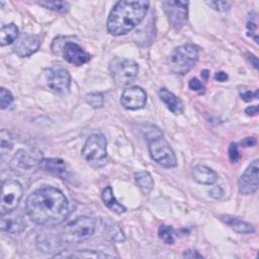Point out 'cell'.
<instances>
[{
	"instance_id": "37",
	"label": "cell",
	"mask_w": 259,
	"mask_h": 259,
	"mask_svg": "<svg viewBox=\"0 0 259 259\" xmlns=\"http://www.w3.org/2000/svg\"><path fill=\"white\" fill-rule=\"evenodd\" d=\"M242 99L245 101H251L254 98H258V91L256 90L255 92H251V91H245L244 93L241 94Z\"/></svg>"
},
{
	"instance_id": "38",
	"label": "cell",
	"mask_w": 259,
	"mask_h": 259,
	"mask_svg": "<svg viewBox=\"0 0 259 259\" xmlns=\"http://www.w3.org/2000/svg\"><path fill=\"white\" fill-rule=\"evenodd\" d=\"M256 143H257V141L253 137H247V138H245L244 140L241 141V144L244 147H253V146L256 145Z\"/></svg>"
},
{
	"instance_id": "16",
	"label": "cell",
	"mask_w": 259,
	"mask_h": 259,
	"mask_svg": "<svg viewBox=\"0 0 259 259\" xmlns=\"http://www.w3.org/2000/svg\"><path fill=\"white\" fill-rule=\"evenodd\" d=\"M0 228L2 231H5L7 233L18 234L25 229V223L19 214H15L10 211L1 217Z\"/></svg>"
},
{
	"instance_id": "27",
	"label": "cell",
	"mask_w": 259,
	"mask_h": 259,
	"mask_svg": "<svg viewBox=\"0 0 259 259\" xmlns=\"http://www.w3.org/2000/svg\"><path fill=\"white\" fill-rule=\"evenodd\" d=\"M158 235H159V238L166 244L171 245L175 241L174 230L171 226H167V225L160 226V228L158 230Z\"/></svg>"
},
{
	"instance_id": "8",
	"label": "cell",
	"mask_w": 259,
	"mask_h": 259,
	"mask_svg": "<svg viewBox=\"0 0 259 259\" xmlns=\"http://www.w3.org/2000/svg\"><path fill=\"white\" fill-rule=\"evenodd\" d=\"M22 186L16 180H5L2 183L0 211L1 215L13 211L22 197Z\"/></svg>"
},
{
	"instance_id": "23",
	"label": "cell",
	"mask_w": 259,
	"mask_h": 259,
	"mask_svg": "<svg viewBox=\"0 0 259 259\" xmlns=\"http://www.w3.org/2000/svg\"><path fill=\"white\" fill-rule=\"evenodd\" d=\"M135 181L144 194H149L154 188V180L148 171H139L135 173Z\"/></svg>"
},
{
	"instance_id": "14",
	"label": "cell",
	"mask_w": 259,
	"mask_h": 259,
	"mask_svg": "<svg viewBox=\"0 0 259 259\" xmlns=\"http://www.w3.org/2000/svg\"><path fill=\"white\" fill-rule=\"evenodd\" d=\"M41 40L35 34H22L19 36L13 47L14 53L21 58H26L34 54L40 47Z\"/></svg>"
},
{
	"instance_id": "22",
	"label": "cell",
	"mask_w": 259,
	"mask_h": 259,
	"mask_svg": "<svg viewBox=\"0 0 259 259\" xmlns=\"http://www.w3.org/2000/svg\"><path fill=\"white\" fill-rule=\"evenodd\" d=\"M101 197H102V200H103L104 204L108 208H110L112 211H114L116 213H122V212H124L126 210V208L121 203H119L116 200V198L113 195V191H112L110 186H107V187H105L103 189Z\"/></svg>"
},
{
	"instance_id": "39",
	"label": "cell",
	"mask_w": 259,
	"mask_h": 259,
	"mask_svg": "<svg viewBox=\"0 0 259 259\" xmlns=\"http://www.w3.org/2000/svg\"><path fill=\"white\" fill-rule=\"evenodd\" d=\"M228 78H229L228 74H226V73L223 72V71L217 72V73L214 74V79H215L217 81H220V82H225V81L228 80Z\"/></svg>"
},
{
	"instance_id": "7",
	"label": "cell",
	"mask_w": 259,
	"mask_h": 259,
	"mask_svg": "<svg viewBox=\"0 0 259 259\" xmlns=\"http://www.w3.org/2000/svg\"><path fill=\"white\" fill-rule=\"evenodd\" d=\"M149 152L151 158L165 168H172L177 165L176 156L172 148L161 135L154 136L149 141Z\"/></svg>"
},
{
	"instance_id": "3",
	"label": "cell",
	"mask_w": 259,
	"mask_h": 259,
	"mask_svg": "<svg viewBox=\"0 0 259 259\" xmlns=\"http://www.w3.org/2000/svg\"><path fill=\"white\" fill-rule=\"evenodd\" d=\"M198 61V49L192 44H184L174 49L168 58L171 72L184 75L189 72Z\"/></svg>"
},
{
	"instance_id": "28",
	"label": "cell",
	"mask_w": 259,
	"mask_h": 259,
	"mask_svg": "<svg viewBox=\"0 0 259 259\" xmlns=\"http://www.w3.org/2000/svg\"><path fill=\"white\" fill-rule=\"evenodd\" d=\"M13 147V140L11 135L6 130H2L0 133V152L2 155L9 152Z\"/></svg>"
},
{
	"instance_id": "41",
	"label": "cell",
	"mask_w": 259,
	"mask_h": 259,
	"mask_svg": "<svg viewBox=\"0 0 259 259\" xmlns=\"http://www.w3.org/2000/svg\"><path fill=\"white\" fill-rule=\"evenodd\" d=\"M245 113H247V115H256L258 113V107L257 106H249L245 109Z\"/></svg>"
},
{
	"instance_id": "6",
	"label": "cell",
	"mask_w": 259,
	"mask_h": 259,
	"mask_svg": "<svg viewBox=\"0 0 259 259\" xmlns=\"http://www.w3.org/2000/svg\"><path fill=\"white\" fill-rule=\"evenodd\" d=\"M109 70L114 82L119 86H125L137 78L139 65L133 60L116 57L110 62Z\"/></svg>"
},
{
	"instance_id": "18",
	"label": "cell",
	"mask_w": 259,
	"mask_h": 259,
	"mask_svg": "<svg viewBox=\"0 0 259 259\" xmlns=\"http://www.w3.org/2000/svg\"><path fill=\"white\" fill-rule=\"evenodd\" d=\"M191 174L194 181L204 185H212L218 181L219 178L217 172L204 165H197L193 167Z\"/></svg>"
},
{
	"instance_id": "9",
	"label": "cell",
	"mask_w": 259,
	"mask_h": 259,
	"mask_svg": "<svg viewBox=\"0 0 259 259\" xmlns=\"http://www.w3.org/2000/svg\"><path fill=\"white\" fill-rule=\"evenodd\" d=\"M41 159V153L38 150L21 149L17 151L16 154L13 156L10 166L12 170L17 173L29 172L37 166L39 167Z\"/></svg>"
},
{
	"instance_id": "10",
	"label": "cell",
	"mask_w": 259,
	"mask_h": 259,
	"mask_svg": "<svg viewBox=\"0 0 259 259\" xmlns=\"http://www.w3.org/2000/svg\"><path fill=\"white\" fill-rule=\"evenodd\" d=\"M162 5L164 7L165 13L169 19L170 24L175 29H180L187 22L188 15V2L187 1H178L170 0L163 1Z\"/></svg>"
},
{
	"instance_id": "17",
	"label": "cell",
	"mask_w": 259,
	"mask_h": 259,
	"mask_svg": "<svg viewBox=\"0 0 259 259\" xmlns=\"http://www.w3.org/2000/svg\"><path fill=\"white\" fill-rule=\"evenodd\" d=\"M158 94H159V97L162 100V102L166 105V107L172 113L178 115L183 112V110H184L183 102L174 93L169 91L167 88L162 87V88H160Z\"/></svg>"
},
{
	"instance_id": "4",
	"label": "cell",
	"mask_w": 259,
	"mask_h": 259,
	"mask_svg": "<svg viewBox=\"0 0 259 259\" xmlns=\"http://www.w3.org/2000/svg\"><path fill=\"white\" fill-rule=\"evenodd\" d=\"M95 231V221L89 217H79L68 223L61 235L63 242L77 244L90 238Z\"/></svg>"
},
{
	"instance_id": "34",
	"label": "cell",
	"mask_w": 259,
	"mask_h": 259,
	"mask_svg": "<svg viewBox=\"0 0 259 259\" xmlns=\"http://www.w3.org/2000/svg\"><path fill=\"white\" fill-rule=\"evenodd\" d=\"M256 27H257V20H256V14L254 13V16L249 17V20L247 22V29H248V35L254 37L253 33H255L256 35ZM257 36V35H256Z\"/></svg>"
},
{
	"instance_id": "33",
	"label": "cell",
	"mask_w": 259,
	"mask_h": 259,
	"mask_svg": "<svg viewBox=\"0 0 259 259\" xmlns=\"http://www.w3.org/2000/svg\"><path fill=\"white\" fill-rule=\"evenodd\" d=\"M189 88L195 92H198L199 94H202L204 92V86L203 84L197 79V78H192L189 81Z\"/></svg>"
},
{
	"instance_id": "21",
	"label": "cell",
	"mask_w": 259,
	"mask_h": 259,
	"mask_svg": "<svg viewBox=\"0 0 259 259\" xmlns=\"http://www.w3.org/2000/svg\"><path fill=\"white\" fill-rule=\"evenodd\" d=\"M19 30L14 23H9L1 26L0 29V45L1 47L7 46L15 41L18 37Z\"/></svg>"
},
{
	"instance_id": "5",
	"label": "cell",
	"mask_w": 259,
	"mask_h": 259,
	"mask_svg": "<svg viewBox=\"0 0 259 259\" xmlns=\"http://www.w3.org/2000/svg\"><path fill=\"white\" fill-rule=\"evenodd\" d=\"M82 156L92 167L99 168L104 166L108 160L104 136L100 134L89 136L83 146Z\"/></svg>"
},
{
	"instance_id": "20",
	"label": "cell",
	"mask_w": 259,
	"mask_h": 259,
	"mask_svg": "<svg viewBox=\"0 0 259 259\" xmlns=\"http://www.w3.org/2000/svg\"><path fill=\"white\" fill-rule=\"evenodd\" d=\"M39 168L46 172L61 176L66 172V165L59 158H42L39 163Z\"/></svg>"
},
{
	"instance_id": "25",
	"label": "cell",
	"mask_w": 259,
	"mask_h": 259,
	"mask_svg": "<svg viewBox=\"0 0 259 259\" xmlns=\"http://www.w3.org/2000/svg\"><path fill=\"white\" fill-rule=\"evenodd\" d=\"M54 257H68V258H102V257H110L107 254H102L99 252L91 251V250H82V251H74L71 254L62 252L60 254L55 255Z\"/></svg>"
},
{
	"instance_id": "32",
	"label": "cell",
	"mask_w": 259,
	"mask_h": 259,
	"mask_svg": "<svg viewBox=\"0 0 259 259\" xmlns=\"http://www.w3.org/2000/svg\"><path fill=\"white\" fill-rule=\"evenodd\" d=\"M229 157H230V160L232 162H238L241 155H240V151H239V148H238V145L235 144V143H232L229 147Z\"/></svg>"
},
{
	"instance_id": "26",
	"label": "cell",
	"mask_w": 259,
	"mask_h": 259,
	"mask_svg": "<svg viewBox=\"0 0 259 259\" xmlns=\"http://www.w3.org/2000/svg\"><path fill=\"white\" fill-rule=\"evenodd\" d=\"M38 4L47 9H51L61 13H65L69 10V4L65 1H40L38 2Z\"/></svg>"
},
{
	"instance_id": "11",
	"label": "cell",
	"mask_w": 259,
	"mask_h": 259,
	"mask_svg": "<svg viewBox=\"0 0 259 259\" xmlns=\"http://www.w3.org/2000/svg\"><path fill=\"white\" fill-rule=\"evenodd\" d=\"M48 85L57 93H67L71 85V76L67 69L62 66H54L49 70Z\"/></svg>"
},
{
	"instance_id": "13",
	"label": "cell",
	"mask_w": 259,
	"mask_h": 259,
	"mask_svg": "<svg viewBox=\"0 0 259 259\" xmlns=\"http://www.w3.org/2000/svg\"><path fill=\"white\" fill-rule=\"evenodd\" d=\"M147 94L145 90L139 86L125 88L120 96L121 105L130 110L141 109L146 105Z\"/></svg>"
},
{
	"instance_id": "15",
	"label": "cell",
	"mask_w": 259,
	"mask_h": 259,
	"mask_svg": "<svg viewBox=\"0 0 259 259\" xmlns=\"http://www.w3.org/2000/svg\"><path fill=\"white\" fill-rule=\"evenodd\" d=\"M63 58L70 64L81 66L90 61L91 56L85 52L79 45L73 41H67L63 47Z\"/></svg>"
},
{
	"instance_id": "24",
	"label": "cell",
	"mask_w": 259,
	"mask_h": 259,
	"mask_svg": "<svg viewBox=\"0 0 259 259\" xmlns=\"http://www.w3.org/2000/svg\"><path fill=\"white\" fill-rule=\"evenodd\" d=\"M104 235L113 242H123L124 241V235L119 226L110 221L105 222L104 226Z\"/></svg>"
},
{
	"instance_id": "42",
	"label": "cell",
	"mask_w": 259,
	"mask_h": 259,
	"mask_svg": "<svg viewBox=\"0 0 259 259\" xmlns=\"http://www.w3.org/2000/svg\"><path fill=\"white\" fill-rule=\"evenodd\" d=\"M201 76L206 80V79H207V76H208V71H207V70L201 71Z\"/></svg>"
},
{
	"instance_id": "29",
	"label": "cell",
	"mask_w": 259,
	"mask_h": 259,
	"mask_svg": "<svg viewBox=\"0 0 259 259\" xmlns=\"http://www.w3.org/2000/svg\"><path fill=\"white\" fill-rule=\"evenodd\" d=\"M85 99H86V102H87L90 106H92L93 108L102 107V105H103V103H104L103 94L97 93V92L87 94L86 97H85Z\"/></svg>"
},
{
	"instance_id": "36",
	"label": "cell",
	"mask_w": 259,
	"mask_h": 259,
	"mask_svg": "<svg viewBox=\"0 0 259 259\" xmlns=\"http://www.w3.org/2000/svg\"><path fill=\"white\" fill-rule=\"evenodd\" d=\"M183 257L184 258H203V256L201 254H199L197 251L191 250V249L185 250L183 252Z\"/></svg>"
},
{
	"instance_id": "30",
	"label": "cell",
	"mask_w": 259,
	"mask_h": 259,
	"mask_svg": "<svg viewBox=\"0 0 259 259\" xmlns=\"http://www.w3.org/2000/svg\"><path fill=\"white\" fill-rule=\"evenodd\" d=\"M13 102V95L4 87L0 89V105L2 109L7 108Z\"/></svg>"
},
{
	"instance_id": "19",
	"label": "cell",
	"mask_w": 259,
	"mask_h": 259,
	"mask_svg": "<svg viewBox=\"0 0 259 259\" xmlns=\"http://www.w3.org/2000/svg\"><path fill=\"white\" fill-rule=\"evenodd\" d=\"M221 220L226 225H228L233 231H235L239 234H252L255 232V229L251 224H249L237 217H233L230 214H224L221 217Z\"/></svg>"
},
{
	"instance_id": "40",
	"label": "cell",
	"mask_w": 259,
	"mask_h": 259,
	"mask_svg": "<svg viewBox=\"0 0 259 259\" xmlns=\"http://www.w3.org/2000/svg\"><path fill=\"white\" fill-rule=\"evenodd\" d=\"M246 56H247V59L249 60V62L251 63V65H253L255 69H258V59H257V57H255L254 55H252L250 53H247Z\"/></svg>"
},
{
	"instance_id": "35",
	"label": "cell",
	"mask_w": 259,
	"mask_h": 259,
	"mask_svg": "<svg viewBox=\"0 0 259 259\" xmlns=\"http://www.w3.org/2000/svg\"><path fill=\"white\" fill-rule=\"evenodd\" d=\"M208 193H209V195H210L212 198L218 199V198H221V197H222L224 191H223V189H222L220 186H213V187L208 191Z\"/></svg>"
},
{
	"instance_id": "1",
	"label": "cell",
	"mask_w": 259,
	"mask_h": 259,
	"mask_svg": "<svg viewBox=\"0 0 259 259\" xmlns=\"http://www.w3.org/2000/svg\"><path fill=\"white\" fill-rule=\"evenodd\" d=\"M25 209L32 222L39 226L54 227L65 221L69 203L64 193L51 186L33 191L26 199Z\"/></svg>"
},
{
	"instance_id": "2",
	"label": "cell",
	"mask_w": 259,
	"mask_h": 259,
	"mask_svg": "<svg viewBox=\"0 0 259 259\" xmlns=\"http://www.w3.org/2000/svg\"><path fill=\"white\" fill-rule=\"evenodd\" d=\"M150 6L149 1H119L111 9L106 27L111 35L125 34L145 18Z\"/></svg>"
},
{
	"instance_id": "31",
	"label": "cell",
	"mask_w": 259,
	"mask_h": 259,
	"mask_svg": "<svg viewBox=\"0 0 259 259\" xmlns=\"http://www.w3.org/2000/svg\"><path fill=\"white\" fill-rule=\"evenodd\" d=\"M206 4L220 12L228 11L230 8V3L227 1H207Z\"/></svg>"
},
{
	"instance_id": "12",
	"label": "cell",
	"mask_w": 259,
	"mask_h": 259,
	"mask_svg": "<svg viewBox=\"0 0 259 259\" xmlns=\"http://www.w3.org/2000/svg\"><path fill=\"white\" fill-rule=\"evenodd\" d=\"M259 164L258 160H254L245 172L239 178V190L242 194L248 195L254 193L259 185Z\"/></svg>"
}]
</instances>
